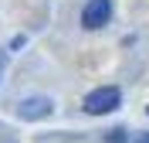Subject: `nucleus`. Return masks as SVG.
Returning a JSON list of instances; mask_svg holds the SVG:
<instances>
[{
    "label": "nucleus",
    "mask_w": 149,
    "mask_h": 143,
    "mask_svg": "<svg viewBox=\"0 0 149 143\" xmlns=\"http://www.w3.org/2000/svg\"><path fill=\"white\" fill-rule=\"evenodd\" d=\"M119 106H122V92L115 85H102V89L85 95V113H92V116H105L112 109H119Z\"/></svg>",
    "instance_id": "obj_1"
},
{
    "label": "nucleus",
    "mask_w": 149,
    "mask_h": 143,
    "mask_svg": "<svg viewBox=\"0 0 149 143\" xmlns=\"http://www.w3.org/2000/svg\"><path fill=\"white\" fill-rule=\"evenodd\" d=\"M109 17H112V0H88V4H85V10H81V24H85L88 31L105 27V24H109Z\"/></svg>",
    "instance_id": "obj_2"
},
{
    "label": "nucleus",
    "mask_w": 149,
    "mask_h": 143,
    "mask_svg": "<svg viewBox=\"0 0 149 143\" xmlns=\"http://www.w3.org/2000/svg\"><path fill=\"white\" fill-rule=\"evenodd\" d=\"M51 109H54V102L51 99H44V95H31V99H24V102L17 106L20 119H44V116H51Z\"/></svg>",
    "instance_id": "obj_3"
},
{
    "label": "nucleus",
    "mask_w": 149,
    "mask_h": 143,
    "mask_svg": "<svg viewBox=\"0 0 149 143\" xmlns=\"http://www.w3.org/2000/svg\"><path fill=\"white\" fill-rule=\"evenodd\" d=\"M109 143H129V140H125V130H112V133H109Z\"/></svg>",
    "instance_id": "obj_4"
},
{
    "label": "nucleus",
    "mask_w": 149,
    "mask_h": 143,
    "mask_svg": "<svg viewBox=\"0 0 149 143\" xmlns=\"http://www.w3.org/2000/svg\"><path fill=\"white\" fill-rule=\"evenodd\" d=\"M136 143H149V133H139V136H136Z\"/></svg>",
    "instance_id": "obj_5"
},
{
    "label": "nucleus",
    "mask_w": 149,
    "mask_h": 143,
    "mask_svg": "<svg viewBox=\"0 0 149 143\" xmlns=\"http://www.w3.org/2000/svg\"><path fill=\"white\" fill-rule=\"evenodd\" d=\"M0 68H3V55H0Z\"/></svg>",
    "instance_id": "obj_6"
},
{
    "label": "nucleus",
    "mask_w": 149,
    "mask_h": 143,
    "mask_svg": "<svg viewBox=\"0 0 149 143\" xmlns=\"http://www.w3.org/2000/svg\"><path fill=\"white\" fill-rule=\"evenodd\" d=\"M146 113H149V109H146Z\"/></svg>",
    "instance_id": "obj_7"
}]
</instances>
